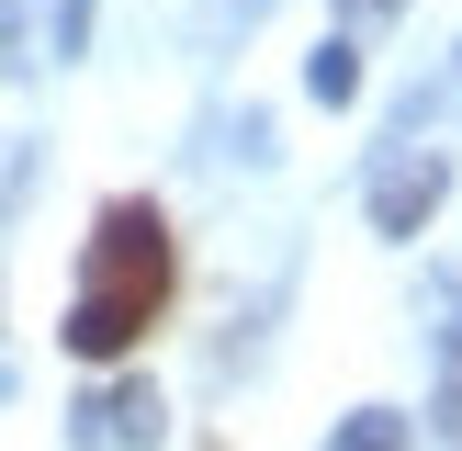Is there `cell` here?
I'll return each mask as SVG.
<instances>
[{"label": "cell", "instance_id": "cell-1", "mask_svg": "<svg viewBox=\"0 0 462 451\" xmlns=\"http://www.w3.org/2000/svg\"><path fill=\"white\" fill-rule=\"evenodd\" d=\"M170 305H180V237H170V215H158L147 192H113L102 215H90V237H79V293H68V316H57V338H68V361H135L158 327H170Z\"/></svg>", "mask_w": 462, "mask_h": 451}, {"label": "cell", "instance_id": "cell-2", "mask_svg": "<svg viewBox=\"0 0 462 451\" xmlns=\"http://www.w3.org/2000/svg\"><path fill=\"white\" fill-rule=\"evenodd\" d=\"M158 383L125 373V361H102V383L79 395V451H158Z\"/></svg>", "mask_w": 462, "mask_h": 451}, {"label": "cell", "instance_id": "cell-3", "mask_svg": "<svg viewBox=\"0 0 462 451\" xmlns=\"http://www.w3.org/2000/svg\"><path fill=\"white\" fill-rule=\"evenodd\" d=\"M440 192H451V170H440L429 147L383 158V170H373V237H418V226L440 215Z\"/></svg>", "mask_w": 462, "mask_h": 451}, {"label": "cell", "instance_id": "cell-4", "mask_svg": "<svg viewBox=\"0 0 462 451\" xmlns=\"http://www.w3.org/2000/svg\"><path fill=\"white\" fill-rule=\"evenodd\" d=\"M305 90H316L328 113H338V102H361V45H350V34H338V45H316V57H305Z\"/></svg>", "mask_w": 462, "mask_h": 451}, {"label": "cell", "instance_id": "cell-5", "mask_svg": "<svg viewBox=\"0 0 462 451\" xmlns=\"http://www.w3.org/2000/svg\"><path fill=\"white\" fill-rule=\"evenodd\" d=\"M418 440V418H395V406H361V418H338V440L328 451H406Z\"/></svg>", "mask_w": 462, "mask_h": 451}, {"label": "cell", "instance_id": "cell-6", "mask_svg": "<svg viewBox=\"0 0 462 451\" xmlns=\"http://www.w3.org/2000/svg\"><path fill=\"white\" fill-rule=\"evenodd\" d=\"M429 418H440V440L462 451V327H451V350H440V395H429Z\"/></svg>", "mask_w": 462, "mask_h": 451}, {"label": "cell", "instance_id": "cell-7", "mask_svg": "<svg viewBox=\"0 0 462 451\" xmlns=\"http://www.w3.org/2000/svg\"><path fill=\"white\" fill-rule=\"evenodd\" d=\"M23 68H34V57H23V12L0 0V79H23Z\"/></svg>", "mask_w": 462, "mask_h": 451}, {"label": "cell", "instance_id": "cell-8", "mask_svg": "<svg viewBox=\"0 0 462 451\" xmlns=\"http://www.w3.org/2000/svg\"><path fill=\"white\" fill-rule=\"evenodd\" d=\"M338 12H350V23H395L406 0H338Z\"/></svg>", "mask_w": 462, "mask_h": 451}]
</instances>
